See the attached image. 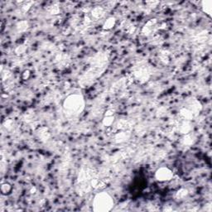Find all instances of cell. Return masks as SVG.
I'll return each instance as SVG.
<instances>
[{"label": "cell", "instance_id": "1", "mask_svg": "<svg viewBox=\"0 0 212 212\" xmlns=\"http://www.w3.org/2000/svg\"><path fill=\"white\" fill-rule=\"evenodd\" d=\"M85 107V100L83 96L79 94H72L66 98L63 102L64 114L69 118L78 116Z\"/></svg>", "mask_w": 212, "mask_h": 212}, {"label": "cell", "instance_id": "2", "mask_svg": "<svg viewBox=\"0 0 212 212\" xmlns=\"http://www.w3.org/2000/svg\"><path fill=\"white\" fill-rule=\"evenodd\" d=\"M114 205V199L107 192L98 193L94 197L93 210L95 211H110L113 209Z\"/></svg>", "mask_w": 212, "mask_h": 212}, {"label": "cell", "instance_id": "3", "mask_svg": "<svg viewBox=\"0 0 212 212\" xmlns=\"http://www.w3.org/2000/svg\"><path fill=\"white\" fill-rule=\"evenodd\" d=\"M155 178L160 182L170 181L173 178V172L168 167H160L155 172Z\"/></svg>", "mask_w": 212, "mask_h": 212}, {"label": "cell", "instance_id": "4", "mask_svg": "<svg viewBox=\"0 0 212 212\" xmlns=\"http://www.w3.org/2000/svg\"><path fill=\"white\" fill-rule=\"evenodd\" d=\"M201 9L208 17H211L212 15V1L211 0H205L200 2Z\"/></svg>", "mask_w": 212, "mask_h": 212}, {"label": "cell", "instance_id": "5", "mask_svg": "<svg viewBox=\"0 0 212 212\" xmlns=\"http://www.w3.org/2000/svg\"><path fill=\"white\" fill-rule=\"evenodd\" d=\"M115 24H116V19H115V17H109L106 21L105 22V23L103 24V29L104 30H106V31H108V30H110V29H112L115 26Z\"/></svg>", "mask_w": 212, "mask_h": 212}, {"label": "cell", "instance_id": "6", "mask_svg": "<svg viewBox=\"0 0 212 212\" xmlns=\"http://www.w3.org/2000/svg\"><path fill=\"white\" fill-rule=\"evenodd\" d=\"M91 14H92V17H93L94 18H96V19L100 18V17L104 15V9H103L102 7H96L92 10Z\"/></svg>", "mask_w": 212, "mask_h": 212}, {"label": "cell", "instance_id": "7", "mask_svg": "<svg viewBox=\"0 0 212 212\" xmlns=\"http://www.w3.org/2000/svg\"><path fill=\"white\" fill-rule=\"evenodd\" d=\"M12 190V187L10 186L8 183H2V186H1V191L3 195H7L8 193L11 191Z\"/></svg>", "mask_w": 212, "mask_h": 212}, {"label": "cell", "instance_id": "8", "mask_svg": "<svg viewBox=\"0 0 212 212\" xmlns=\"http://www.w3.org/2000/svg\"><path fill=\"white\" fill-rule=\"evenodd\" d=\"M181 116L183 117L184 119H187V120H190V119H191L193 117L192 112L188 110H181Z\"/></svg>", "mask_w": 212, "mask_h": 212}, {"label": "cell", "instance_id": "9", "mask_svg": "<svg viewBox=\"0 0 212 212\" xmlns=\"http://www.w3.org/2000/svg\"><path fill=\"white\" fill-rule=\"evenodd\" d=\"M113 122H114V117L110 115H107V117L104 119V124L105 126H110Z\"/></svg>", "mask_w": 212, "mask_h": 212}, {"label": "cell", "instance_id": "10", "mask_svg": "<svg viewBox=\"0 0 212 212\" xmlns=\"http://www.w3.org/2000/svg\"><path fill=\"white\" fill-rule=\"evenodd\" d=\"M186 195H187V191L185 190V189H181V190H180V191L177 192L176 196H177V198H183L184 196H186Z\"/></svg>", "mask_w": 212, "mask_h": 212}]
</instances>
